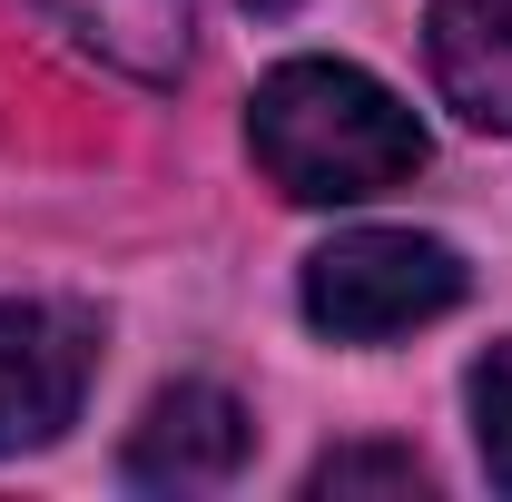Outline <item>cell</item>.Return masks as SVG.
Segmentation results:
<instances>
[{"instance_id": "4", "label": "cell", "mask_w": 512, "mask_h": 502, "mask_svg": "<svg viewBox=\"0 0 512 502\" xmlns=\"http://www.w3.org/2000/svg\"><path fill=\"white\" fill-rule=\"evenodd\" d=\"M247 443L256 424L227 384H168L128 434V483L138 493H217V483H237Z\"/></svg>"}, {"instance_id": "2", "label": "cell", "mask_w": 512, "mask_h": 502, "mask_svg": "<svg viewBox=\"0 0 512 502\" xmlns=\"http://www.w3.org/2000/svg\"><path fill=\"white\" fill-rule=\"evenodd\" d=\"M463 256L444 237H414V227H355L335 247L306 256V315H316L335 345H384V335H414L434 315L463 306Z\"/></svg>"}, {"instance_id": "8", "label": "cell", "mask_w": 512, "mask_h": 502, "mask_svg": "<svg viewBox=\"0 0 512 502\" xmlns=\"http://www.w3.org/2000/svg\"><path fill=\"white\" fill-rule=\"evenodd\" d=\"M473 443H483V473L512 493V345L473 365Z\"/></svg>"}, {"instance_id": "3", "label": "cell", "mask_w": 512, "mask_h": 502, "mask_svg": "<svg viewBox=\"0 0 512 502\" xmlns=\"http://www.w3.org/2000/svg\"><path fill=\"white\" fill-rule=\"evenodd\" d=\"M89 325L69 306H20L0 296V453H40L79 424V394H89Z\"/></svg>"}, {"instance_id": "9", "label": "cell", "mask_w": 512, "mask_h": 502, "mask_svg": "<svg viewBox=\"0 0 512 502\" xmlns=\"http://www.w3.org/2000/svg\"><path fill=\"white\" fill-rule=\"evenodd\" d=\"M247 10H266V20H286V10H296V0H247Z\"/></svg>"}, {"instance_id": "7", "label": "cell", "mask_w": 512, "mask_h": 502, "mask_svg": "<svg viewBox=\"0 0 512 502\" xmlns=\"http://www.w3.org/2000/svg\"><path fill=\"white\" fill-rule=\"evenodd\" d=\"M306 493H325V502H345V493H424V463L394 453V443H345V453H325L316 473H306Z\"/></svg>"}, {"instance_id": "6", "label": "cell", "mask_w": 512, "mask_h": 502, "mask_svg": "<svg viewBox=\"0 0 512 502\" xmlns=\"http://www.w3.org/2000/svg\"><path fill=\"white\" fill-rule=\"evenodd\" d=\"M40 10L128 79H178L188 60V0H40Z\"/></svg>"}, {"instance_id": "1", "label": "cell", "mask_w": 512, "mask_h": 502, "mask_svg": "<svg viewBox=\"0 0 512 502\" xmlns=\"http://www.w3.org/2000/svg\"><path fill=\"white\" fill-rule=\"evenodd\" d=\"M247 148L296 207H355L424 168V119L355 60H286L247 99Z\"/></svg>"}, {"instance_id": "5", "label": "cell", "mask_w": 512, "mask_h": 502, "mask_svg": "<svg viewBox=\"0 0 512 502\" xmlns=\"http://www.w3.org/2000/svg\"><path fill=\"white\" fill-rule=\"evenodd\" d=\"M424 60L444 109L512 138V0H434L424 10Z\"/></svg>"}]
</instances>
